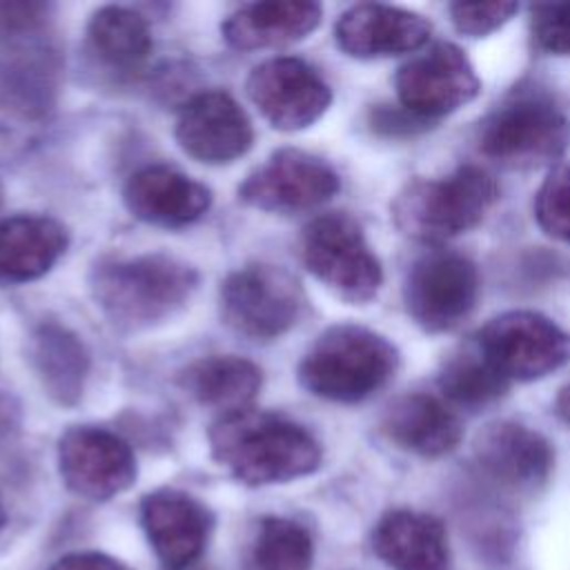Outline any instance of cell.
I'll return each instance as SVG.
<instances>
[{
    "instance_id": "4dcf8cb0",
    "label": "cell",
    "mask_w": 570,
    "mask_h": 570,
    "mask_svg": "<svg viewBox=\"0 0 570 570\" xmlns=\"http://www.w3.org/2000/svg\"><path fill=\"white\" fill-rule=\"evenodd\" d=\"M372 125L385 136H412L416 131H423L428 127V120L416 118L403 107H379L372 114Z\"/></svg>"
},
{
    "instance_id": "277c9868",
    "label": "cell",
    "mask_w": 570,
    "mask_h": 570,
    "mask_svg": "<svg viewBox=\"0 0 570 570\" xmlns=\"http://www.w3.org/2000/svg\"><path fill=\"white\" fill-rule=\"evenodd\" d=\"M198 274L165 254L96 265L94 298L120 327H147L180 309L196 289Z\"/></svg>"
},
{
    "instance_id": "d6986e66",
    "label": "cell",
    "mask_w": 570,
    "mask_h": 570,
    "mask_svg": "<svg viewBox=\"0 0 570 570\" xmlns=\"http://www.w3.org/2000/svg\"><path fill=\"white\" fill-rule=\"evenodd\" d=\"M383 432L405 452L439 459L459 445L463 428L459 416L439 396L412 392L390 403L383 416Z\"/></svg>"
},
{
    "instance_id": "5bb4252c",
    "label": "cell",
    "mask_w": 570,
    "mask_h": 570,
    "mask_svg": "<svg viewBox=\"0 0 570 570\" xmlns=\"http://www.w3.org/2000/svg\"><path fill=\"white\" fill-rule=\"evenodd\" d=\"M474 461L494 483L534 492L550 479L554 452L541 432L517 421H497L476 434Z\"/></svg>"
},
{
    "instance_id": "e0dca14e",
    "label": "cell",
    "mask_w": 570,
    "mask_h": 570,
    "mask_svg": "<svg viewBox=\"0 0 570 570\" xmlns=\"http://www.w3.org/2000/svg\"><path fill=\"white\" fill-rule=\"evenodd\" d=\"M336 42L352 58H387L419 51L432 24L407 9L390 4H356L336 22Z\"/></svg>"
},
{
    "instance_id": "52a82bcc",
    "label": "cell",
    "mask_w": 570,
    "mask_h": 570,
    "mask_svg": "<svg viewBox=\"0 0 570 570\" xmlns=\"http://www.w3.org/2000/svg\"><path fill=\"white\" fill-rule=\"evenodd\" d=\"M474 345L505 381H539L570 361V334L546 314L530 309L490 318Z\"/></svg>"
},
{
    "instance_id": "d6a6232c",
    "label": "cell",
    "mask_w": 570,
    "mask_h": 570,
    "mask_svg": "<svg viewBox=\"0 0 570 570\" xmlns=\"http://www.w3.org/2000/svg\"><path fill=\"white\" fill-rule=\"evenodd\" d=\"M554 410H557V414L570 425V385H566V387L559 392V396H557V401H554Z\"/></svg>"
},
{
    "instance_id": "cb8c5ba5",
    "label": "cell",
    "mask_w": 570,
    "mask_h": 570,
    "mask_svg": "<svg viewBox=\"0 0 570 570\" xmlns=\"http://www.w3.org/2000/svg\"><path fill=\"white\" fill-rule=\"evenodd\" d=\"M31 363L45 392L62 405L78 401L85 387L89 354L69 330L45 323L31 338Z\"/></svg>"
},
{
    "instance_id": "ac0fdd59",
    "label": "cell",
    "mask_w": 570,
    "mask_h": 570,
    "mask_svg": "<svg viewBox=\"0 0 570 570\" xmlns=\"http://www.w3.org/2000/svg\"><path fill=\"white\" fill-rule=\"evenodd\" d=\"M122 198L131 216L163 227L189 225L198 220L212 203V194L205 185L165 165L136 171L127 180Z\"/></svg>"
},
{
    "instance_id": "f1b7e54d",
    "label": "cell",
    "mask_w": 570,
    "mask_h": 570,
    "mask_svg": "<svg viewBox=\"0 0 570 570\" xmlns=\"http://www.w3.org/2000/svg\"><path fill=\"white\" fill-rule=\"evenodd\" d=\"M530 33L541 51L570 56V2L532 4Z\"/></svg>"
},
{
    "instance_id": "4fadbf2b",
    "label": "cell",
    "mask_w": 570,
    "mask_h": 570,
    "mask_svg": "<svg viewBox=\"0 0 570 570\" xmlns=\"http://www.w3.org/2000/svg\"><path fill=\"white\" fill-rule=\"evenodd\" d=\"M249 100L281 131H298L316 122L332 102L327 82L298 58H272L247 78Z\"/></svg>"
},
{
    "instance_id": "5b68a950",
    "label": "cell",
    "mask_w": 570,
    "mask_h": 570,
    "mask_svg": "<svg viewBox=\"0 0 570 570\" xmlns=\"http://www.w3.org/2000/svg\"><path fill=\"white\" fill-rule=\"evenodd\" d=\"M570 145V120L546 96L514 94L492 109L476 131L479 151L505 169H539Z\"/></svg>"
},
{
    "instance_id": "9a60e30c",
    "label": "cell",
    "mask_w": 570,
    "mask_h": 570,
    "mask_svg": "<svg viewBox=\"0 0 570 570\" xmlns=\"http://www.w3.org/2000/svg\"><path fill=\"white\" fill-rule=\"evenodd\" d=\"M176 140L187 156L223 165L240 158L252 147L254 131L247 114L229 94L205 91L180 109Z\"/></svg>"
},
{
    "instance_id": "603a6c76",
    "label": "cell",
    "mask_w": 570,
    "mask_h": 570,
    "mask_svg": "<svg viewBox=\"0 0 570 570\" xmlns=\"http://www.w3.org/2000/svg\"><path fill=\"white\" fill-rule=\"evenodd\" d=\"M180 385L200 405L225 414L245 410L261 390V370L240 356H207L180 374Z\"/></svg>"
},
{
    "instance_id": "484cf974",
    "label": "cell",
    "mask_w": 570,
    "mask_h": 570,
    "mask_svg": "<svg viewBox=\"0 0 570 570\" xmlns=\"http://www.w3.org/2000/svg\"><path fill=\"white\" fill-rule=\"evenodd\" d=\"M439 390L461 407H481L497 401L510 385L476 350H465L448 358L439 372Z\"/></svg>"
},
{
    "instance_id": "d4e9b609",
    "label": "cell",
    "mask_w": 570,
    "mask_h": 570,
    "mask_svg": "<svg viewBox=\"0 0 570 570\" xmlns=\"http://www.w3.org/2000/svg\"><path fill=\"white\" fill-rule=\"evenodd\" d=\"M94 51L111 67L131 71L151 51V36L145 18L125 7L98 9L87 27Z\"/></svg>"
},
{
    "instance_id": "1f68e13d",
    "label": "cell",
    "mask_w": 570,
    "mask_h": 570,
    "mask_svg": "<svg viewBox=\"0 0 570 570\" xmlns=\"http://www.w3.org/2000/svg\"><path fill=\"white\" fill-rule=\"evenodd\" d=\"M49 570H129V568L102 552H73V554L60 557Z\"/></svg>"
},
{
    "instance_id": "30bf717a",
    "label": "cell",
    "mask_w": 570,
    "mask_h": 570,
    "mask_svg": "<svg viewBox=\"0 0 570 570\" xmlns=\"http://www.w3.org/2000/svg\"><path fill=\"white\" fill-rule=\"evenodd\" d=\"M394 87L401 107L430 122L472 102L481 80L456 45L436 42L396 71Z\"/></svg>"
},
{
    "instance_id": "3957f363",
    "label": "cell",
    "mask_w": 570,
    "mask_h": 570,
    "mask_svg": "<svg viewBox=\"0 0 570 570\" xmlns=\"http://www.w3.org/2000/svg\"><path fill=\"white\" fill-rule=\"evenodd\" d=\"M499 198L497 180L476 165L443 178L407 183L392 203L396 229L421 243H443L476 227Z\"/></svg>"
},
{
    "instance_id": "7c38bea8",
    "label": "cell",
    "mask_w": 570,
    "mask_h": 570,
    "mask_svg": "<svg viewBox=\"0 0 570 570\" xmlns=\"http://www.w3.org/2000/svg\"><path fill=\"white\" fill-rule=\"evenodd\" d=\"M341 187L336 171L316 156L281 149L238 187L243 203L276 214L307 212L327 203Z\"/></svg>"
},
{
    "instance_id": "7a4b0ae2",
    "label": "cell",
    "mask_w": 570,
    "mask_h": 570,
    "mask_svg": "<svg viewBox=\"0 0 570 570\" xmlns=\"http://www.w3.org/2000/svg\"><path fill=\"white\" fill-rule=\"evenodd\" d=\"M399 367L396 347L358 325L325 330L298 365V381L314 396L358 403L385 387Z\"/></svg>"
},
{
    "instance_id": "8992f818",
    "label": "cell",
    "mask_w": 570,
    "mask_h": 570,
    "mask_svg": "<svg viewBox=\"0 0 570 570\" xmlns=\"http://www.w3.org/2000/svg\"><path fill=\"white\" fill-rule=\"evenodd\" d=\"M301 256L321 283L350 303H367L381 289V263L361 225L343 212L316 216L305 225Z\"/></svg>"
},
{
    "instance_id": "8fae6325",
    "label": "cell",
    "mask_w": 570,
    "mask_h": 570,
    "mask_svg": "<svg viewBox=\"0 0 570 570\" xmlns=\"http://www.w3.org/2000/svg\"><path fill=\"white\" fill-rule=\"evenodd\" d=\"M58 470L73 494L107 501L134 483L136 459L129 443L118 434L78 425L58 441Z\"/></svg>"
},
{
    "instance_id": "ffe728a7",
    "label": "cell",
    "mask_w": 570,
    "mask_h": 570,
    "mask_svg": "<svg viewBox=\"0 0 570 570\" xmlns=\"http://www.w3.org/2000/svg\"><path fill=\"white\" fill-rule=\"evenodd\" d=\"M372 548L392 570H450L443 523L423 512L392 510L372 532Z\"/></svg>"
},
{
    "instance_id": "9c48e42d",
    "label": "cell",
    "mask_w": 570,
    "mask_h": 570,
    "mask_svg": "<svg viewBox=\"0 0 570 570\" xmlns=\"http://www.w3.org/2000/svg\"><path fill=\"white\" fill-rule=\"evenodd\" d=\"M479 292L476 265L461 254L436 249L410 267L403 301L421 330L441 334L459 327L474 312Z\"/></svg>"
},
{
    "instance_id": "2e32d148",
    "label": "cell",
    "mask_w": 570,
    "mask_h": 570,
    "mask_svg": "<svg viewBox=\"0 0 570 570\" xmlns=\"http://www.w3.org/2000/svg\"><path fill=\"white\" fill-rule=\"evenodd\" d=\"M140 521L167 570H187L205 550L212 517L203 503L178 490H158L142 499Z\"/></svg>"
},
{
    "instance_id": "836d02e7",
    "label": "cell",
    "mask_w": 570,
    "mask_h": 570,
    "mask_svg": "<svg viewBox=\"0 0 570 570\" xmlns=\"http://www.w3.org/2000/svg\"><path fill=\"white\" fill-rule=\"evenodd\" d=\"M4 523V505H2V499H0V528Z\"/></svg>"
},
{
    "instance_id": "44dd1931",
    "label": "cell",
    "mask_w": 570,
    "mask_h": 570,
    "mask_svg": "<svg viewBox=\"0 0 570 570\" xmlns=\"http://www.w3.org/2000/svg\"><path fill=\"white\" fill-rule=\"evenodd\" d=\"M321 7L305 0H267L240 7L223 22L229 47L240 51L303 40L321 22Z\"/></svg>"
},
{
    "instance_id": "f546056e",
    "label": "cell",
    "mask_w": 570,
    "mask_h": 570,
    "mask_svg": "<svg viewBox=\"0 0 570 570\" xmlns=\"http://www.w3.org/2000/svg\"><path fill=\"white\" fill-rule=\"evenodd\" d=\"M519 11L517 2H454L450 18L459 33L483 38L501 29Z\"/></svg>"
},
{
    "instance_id": "4316f807",
    "label": "cell",
    "mask_w": 570,
    "mask_h": 570,
    "mask_svg": "<svg viewBox=\"0 0 570 570\" xmlns=\"http://www.w3.org/2000/svg\"><path fill=\"white\" fill-rule=\"evenodd\" d=\"M314 563V543L309 532L283 517L261 521L254 546V570H309Z\"/></svg>"
},
{
    "instance_id": "ba28073f",
    "label": "cell",
    "mask_w": 570,
    "mask_h": 570,
    "mask_svg": "<svg viewBox=\"0 0 570 570\" xmlns=\"http://www.w3.org/2000/svg\"><path fill=\"white\" fill-rule=\"evenodd\" d=\"M301 307L298 281L276 265H247L229 274L220 287L223 321L252 341L285 334L296 323Z\"/></svg>"
},
{
    "instance_id": "7402d4cb",
    "label": "cell",
    "mask_w": 570,
    "mask_h": 570,
    "mask_svg": "<svg viewBox=\"0 0 570 570\" xmlns=\"http://www.w3.org/2000/svg\"><path fill=\"white\" fill-rule=\"evenodd\" d=\"M67 247L65 227L45 216L0 220V278L27 283L47 274Z\"/></svg>"
},
{
    "instance_id": "83f0119b",
    "label": "cell",
    "mask_w": 570,
    "mask_h": 570,
    "mask_svg": "<svg viewBox=\"0 0 570 570\" xmlns=\"http://www.w3.org/2000/svg\"><path fill=\"white\" fill-rule=\"evenodd\" d=\"M539 227L559 240L570 243V167H554L534 196Z\"/></svg>"
},
{
    "instance_id": "6da1fadb",
    "label": "cell",
    "mask_w": 570,
    "mask_h": 570,
    "mask_svg": "<svg viewBox=\"0 0 570 570\" xmlns=\"http://www.w3.org/2000/svg\"><path fill=\"white\" fill-rule=\"evenodd\" d=\"M209 448L247 485L285 483L321 465V448L303 425L249 407L223 414L209 430Z\"/></svg>"
}]
</instances>
